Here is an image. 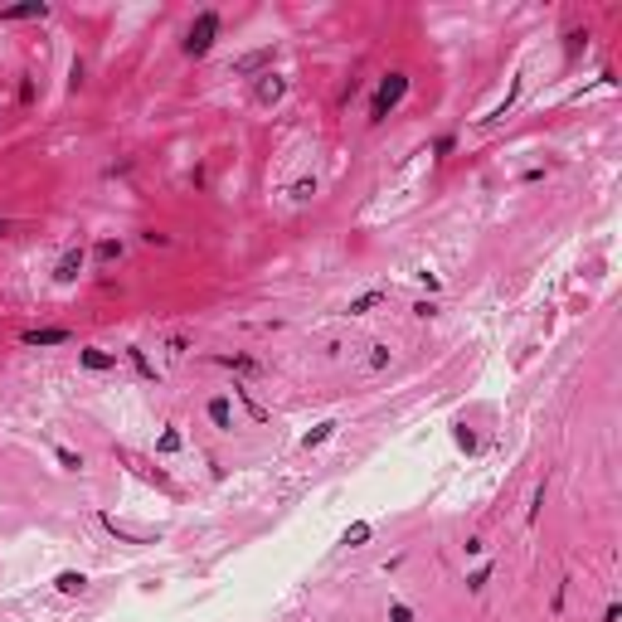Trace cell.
Here are the masks:
<instances>
[{
  "label": "cell",
  "instance_id": "obj_11",
  "mask_svg": "<svg viewBox=\"0 0 622 622\" xmlns=\"http://www.w3.org/2000/svg\"><path fill=\"white\" fill-rule=\"evenodd\" d=\"M370 535H375V530H370V525H365V520H355V525H350V530H345V535H340V544H350V549H360V544H365V540H370Z\"/></svg>",
  "mask_w": 622,
  "mask_h": 622
},
{
  "label": "cell",
  "instance_id": "obj_15",
  "mask_svg": "<svg viewBox=\"0 0 622 622\" xmlns=\"http://www.w3.org/2000/svg\"><path fill=\"white\" fill-rule=\"evenodd\" d=\"M219 365H229V370H243V375H253V370H258V360H248V355H219Z\"/></svg>",
  "mask_w": 622,
  "mask_h": 622
},
{
  "label": "cell",
  "instance_id": "obj_16",
  "mask_svg": "<svg viewBox=\"0 0 622 622\" xmlns=\"http://www.w3.org/2000/svg\"><path fill=\"white\" fill-rule=\"evenodd\" d=\"M365 365H370V370H384V365H389V345H379V340H375V345H370V360H365Z\"/></svg>",
  "mask_w": 622,
  "mask_h": 622
},
{
  "label": "cell",
  "instance_id": "obj_20",
  "mask_svg": "<svg viewBox=\"0 0 622 622\" xmlns=\"http://www.w3.org/2000/svg\"><path fill=\"white\" fill-rule=\"evenodd\" d=\"M59 462H64L68 472H78V467H83V457H78V452H68V447H59Z\"/></svg>",
  "mask_w": 622,
  "mask_h": 622
},
{
  "label": "cell",
  "instance_id": "obj_10",
  "mask_svg": "<svg viewBox=\"0 0 622 622\" xmlns=\"http://www.w3.org/2000/svg\"><path fill=\"white\" fill-rule=\"evenodd\" d=\"M379 302H384V292H365V297H355V302H350L345 311H350V316H370V311L379 307Z\"/></svg>",
  "mask_w": 622,
  "mask_h": 622
},
{
  "label": "cell",
  "instance_id": "obj_3",
  "mask_svg": "<svg viewBox=\"0 0 622 622\" xmlns=\"http://www.w3.org/2000/svg\"><path fill=\"white\" fill-rule=\"evenodd\" d=\"M83 263H88V248H83V243H73V248L54 263V282H73V277L83 273Z\"/></svg>",
  "mask_w": 622,
  "mask_h": 622
},
{
  "label": "cell",
  "instance_id": "obj_4",
  "mask_svg": "<svg viewBox=\"0 0 622 622\" xmlns=\"http://www.w3.org/2000/svg\"><path fill=\"white\" fill-rule=\"evenodd\" d=\"M282 93H287V78H282V73H263L258 88H253V103L273 107V103H282Z\"/></svg>",
  "mask_w": 622,
  "mask_h": 622
},
{
  "label": "cell",
  "instance_id": "obj_8",
  "mask_svg": "<svg viewBox=\"0 0 622 622\" xmlns=\"http://www.w3.org/2000/svg\"><path fill=\"white\" fill-rule=\"evenodd\" d=\"M78 360H83V370H112L117 365V355H107V350H83Z\"/></svg>",
  "mask_w": 622,
  "mask_h": 622
},
{
  "label": "cell",
  "instance_id": "obj_1",
  "mask_svg": "<svg viewBox=\"0 0 622 622\" xmlns=\"http://www.w3.org/2000/svg\"><path fill=\"white\" fill-rule=\"evenodd\" d=\"M404 93H409V78L404 73H384V83L375 88V103H370V122H384L394 107L404 103Z\"/></svg>",
  "mask_w": 622,
  "mask_h": 622
},
{
  "label": "cell",
  "instance_id": "obj_13",
  "mask_svg": "<svg viewBox=\"0 0 622 622\" xmlns=\"http://www.w3.org/2000/svg\"><path fill=\"white\" fill-rule=\"evenodd\" d=\"M122 253H126V248H122L117 238H103V243H98V263H122Z\"/></svg>",
  "mask_w": 622,
  "mask_h": 622
},
{
  "label": "cell",
  "instance_id": "obj_17",
  "mask_svg": "<svg viewBox=\"0 0 622 622\" xmlns=\"http://www.w3.org/2000/svg\"><path fill=\"white\" fill-rule=\"evenodd\" d=\"M156 447H161V452H166V457H171V452H180V433H175V428H166V433H161V442H156Z\"/></svg>",
  "mask_w": 622,
  "mask_h": 622
},
{
  "label": "cell",
  "instance_id": "obj_7",
  "mask_svg": "<svg viewBox=\"0 0 622 622\" xmlns=\"http://www.w3.org/2000/svg\"><path fill=\"white\" fill-rule=\"evenodd\" d=\"M263 64H273V44H268V49H253V54H243V59L233 64V73L243 78V73H258Z\"/></svg>",
  "mask_w": 622,
  "mask_h": 622
},
{
  "label": "cell",
  "instance_id": "obj_21",
  "mask_svg": "<svg viewBox=\"0 0 622 622\" xmlns=\"http://www.w3.org/2000/svg\"><path fill=\"white\" fill-rule=\"evenodd\" d=\"M389 622H414V613L404 603H389Z\"/></svg>",
  "mask_w": 622,
  "mask_h": 622
},
{
  "label": "cell",
  "instance_id": "obj_6",
  "mask_svg": "<svg viewBox=\"0 0 622 622\" xmlns=\"http://www.w3.org/2000/svg\"><path fill=\"white\" fill-rule=\"evenodd\" d=\"M49 15V5L44 0H24V5H10V10H0V20L10 24V20H44Z\"/></svg>",
  "mask_w": 622,
  "mask_h": 622
},
{
  "label": "cell",
  "instance_id": "obj_14",
  "mask_svg": "<svg viewBox=\"0 0 622 622\" xmlns=\"http://www.w3.org/2000/svg\"><path fill=\"white\" fill-rule=\"evenodd\" d=\"M331 433H335V423H316V428H311L307 437H302V447H321V442H326Z\"/></svg>",
  "mask_w": 622,
  "mask_h": 622
},
{
  "label": "cell",
  "instance_id": "obj_12",
  "mask_svg": "<svg viewBox=\"0 0 622 622\" xmlns=\"http://www.w3.org/2000/svg\"><path fill=\"white\" fill-rule=\"evenodd\" d=\"M54 584H59V593H83V588H88V579H83V574H73V569H64Z\"/></svg>",
  "mask_w": 622,
  "mask_h": 622
},
{
  "label": "cell",
  "instance_id": "obj_19",
  "mask_svg": "<svg viewBox=\"0 0 622 622\" xmlns=\"http://www.w3.org/2000/svg\"><path fill=\"white\" fill-rule=\"evenodd\" d=\"M287 195H292V200H311V195H316V180H297Z\"/></svg>",
  "mask_w": 622,
  "mask_h": 622
},
{
  "label": "cell",
  "instance_id": "obj_5",
  "mask_svg": "<svg viewBox=\"0 0 622 622\" xmlns=\"http://www.w3.org/2000/svg\"><path fill=\"white\" fill-rule=\"evenodd\" d=\"M20 340H24V345H64L68 331H64V326H34V331H24Z\"/></svg>",
  "mask_w": 622,
  "mask_h": 622
},
{
  "label": "cell",
  "instance_id": "obj_18",
  "mask_svg": "<svg viewBox=\"0 0 622 622\" xmlns=\"http://www.w3.org/2000/svg\"><path fill=\"white\" fill-rule=\"evenodd\" d=\"M126 355H131V365H136V370H141V375H146V379H156V370H151V360H146V355H141V350H136V345H131V350H126Z\"/></svg>",
  "mask_w": 622,
  "mask_h": 622
},
{
  "label": "cell",
  "instance_id": "obj_9",
  "mask_svg": "<svg viewBox=\"0 0 622 622\" xmlns=\"http://www.w3.org/2000/svg\"><path fill=\"white\" fill-rule=\"evenodd\" d=\"M209 418H214V428H233V409H229V399H209Z\"/></svg>",
  "mask_w": 622,
  "mask_h": 622
},
{
  "label": "cell",
  "instance_id": "obj_22",
  "mask_svg": "<svg viewBox=\"0 0 622 622\" xmlns=\"http://www.w3.org/2000/svg\"><path fill=\"white\" fill-rule=\"evenodd\" d=\"M10 229H15V219H0V238H5V233H10Z\"/></svg>",
  "mask_w": 622,
  "mask_h": 622
},
{
  "label": "cell",
  "instance_id": "obj_2",
  "mask_svg": "<svg viewBox=\"0 0 622 622\" xmlns=\"http://www.w3.org/2000/svg\"><path fill=\"white\" fill-rule=\"evenodd\" d=\"M214 34H219V10H200L195 24H190V34H185V54L190 59H205L209 49H214Z\"/></svg>",
  "mask_w": 622,
  "mask_h": 622
}]
</instances>
